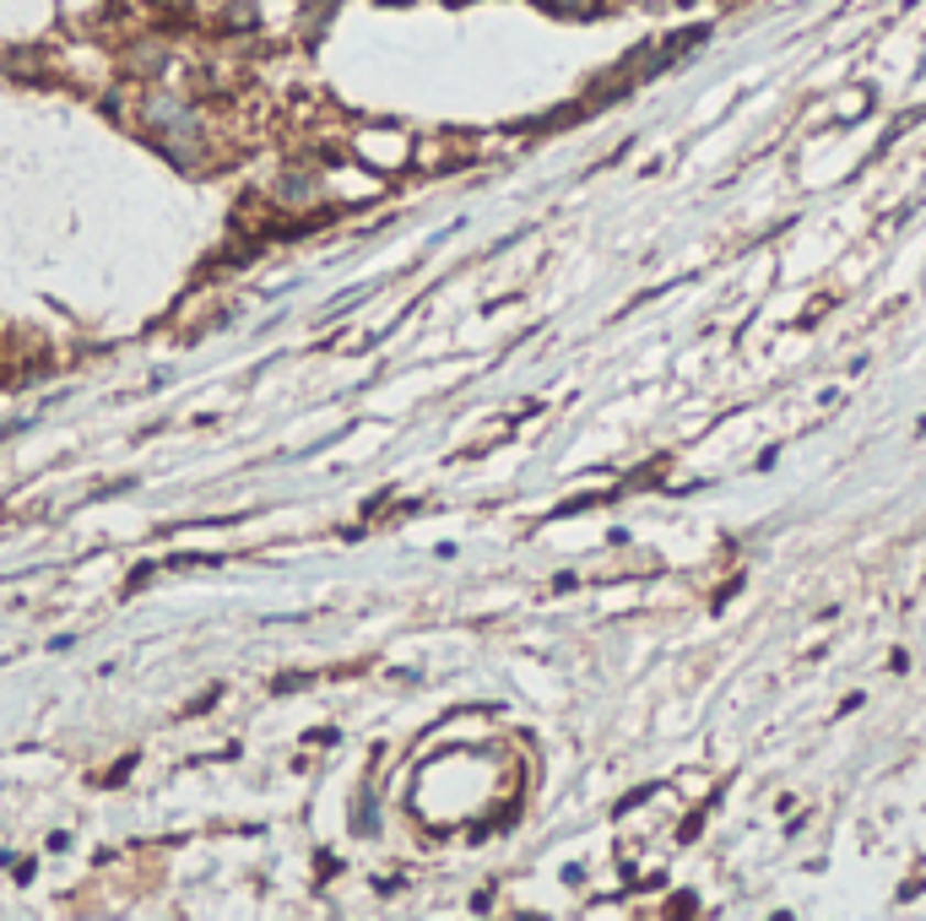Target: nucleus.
Wrapping results in <instances>:
<instances>
[{"instance_id":"6","label":"nucleus","mask_w":926,"mask_h":921,"mask_svg":"<svg viewBox=\"0 0 926 921\" xmlns=\"http://www.w3.org/2000/svg\"><path fill=\"white\" fill-rule=\"evenodd\" d=\"M542 6H547L553 17H596L607 0H542Z\"/></svg>"},{"instance_id":"1","label":"nucleus","mask_w":926,"mask_h":921,"mask_svg":"<svg viewBox=\"0 0 926 921\" xmlns=\"http://www.w3.org/2000/svg\"><path fill=\"white\" fill-rule=\"evenodd\" d=\"M141 120H146V131L168 147V158H179V163H196L200 158V115L179 98V93H163V87L146 93Z\"/></svg>"},{"instance_id":"4","label":"nucleus","mask_w":926,"mask_h":921,"mask_svg":"<svg viewBox=\"0 0 926 921\" xmlns=\"http://www.w3.org/2000/svg\"><path fill=\"white\" fill-rule=\"evenodd\" d=\"M829 109H835V120H861V115L872 109V93H867V87H846Z\"/></svg>"},{"instance_id":"2","label":"nucleus","mask_w":926,"mask_h":921,"mask_svg":"<svg viewBox=\"0 0 926 921\" xmlns=\"http://www.w3.org/2000/svg\"><path fill=\"white\" fill-rule=\"evenodd\" d=\"M352 152H358V163H369V169H380V174H396L412 163V136L396 131V126H363V131L352 136Z\"/></svg>"},{"instance_id":"3","label":"nucleus","mask_w":926,"mask_h":921,"mask_svg":"<svg viewBox=\"0 0 926 921\" xmlns=\"http://www.w3.org/2000/svg\"><path fill=\"white\" fill-rule=\"evenodd\" d=\"M126 71H131V76H157V71H168V39H135L131 50H126Z\"/></svg>"},{"instance_id":"5","label":"nucleus","mask_w":926,"mask_h":921,"mask_svg":"<svg viewBox=\"0 0 926 921\" xmlns=\"http://www.w3.org/2000/svg\"><path fill=\"white\" fill-rule=\"evenodd\" d=\"M261 22V11H255V0H233L228 11H222V33H250Z\"/></svg>"},{"instance_id":"7","label":"nucleus","mask_w":926,"mask_h":921,"mask_svg":"<svg viewBox=\"0 0 926 921\" xmlns=\"http://www.w3.org/2000/svg\"><path fill=\"white\" fill-rule=\"evenodd\" d=\"M190 6H196V0H157L163 17H190Z\"/></svg>"}]
</instances>
